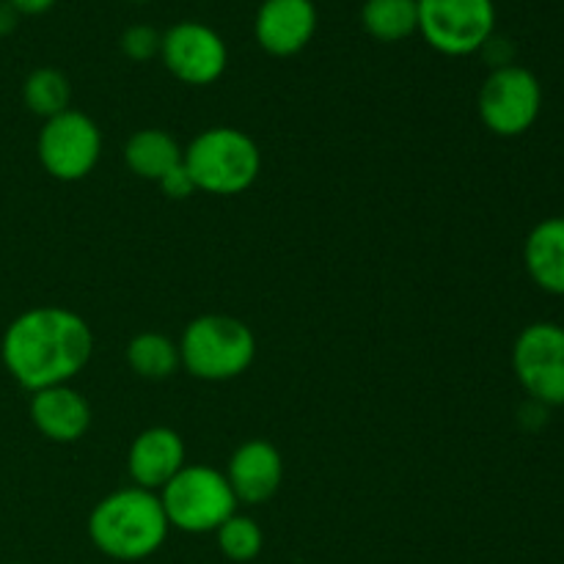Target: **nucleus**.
Masks as SVG:
<instances>
[{"label": "nucleus", "mask_w": 564, "mask_h": 564, "mask_svg": "<svg viewBox=\"0 0 564 564\" xmlns=\"http://www.w3.org/2000/svg\"><path fill=\"white\" fill-rule=\"evenodd\" d=\"M176 345L182 367L207 383L240 378L257 358L253 330L229 314H202L191 319Z\"/></svg>", "instance_id": "obj_4"}, {"label": "nucleus", "mask_w": 564, "mask_h": 564, "mask_svg": "<svg viewBox=\"0 0 564 564\" xmlns=\"http://www.w3.org/2000/svg\"><path fill=\"white\" fill-rule=\"evenodd\" d=\"M94 352V334L86 319L64 306H36L11 319L0 356L11 378L42 391L66 386L86 369Z\"/></svg>", "instance_id": "obj_1"}, {"label": "nucleus", "mask_w": 564, "mask_h": 564, "mask_svg": "<svg viewBox=\"0 0 564 564\" xmlns=\"http://www.w3.org/2000/svg\"><path fill=\"white\" fill-rule=\"evenodd\" d=\"M22 99H25V108L33 116H42L47 121L69 110L72 86L64 72L53 69V66H42V69H33L28 75L25 86H22Z\"/></svg>", "instance_id": "obj_19"}, {"label": "nucleus", "mask_w": 564, "mask_h": 564, "mask_svg": "<svg viewBox=\"0 0 564 564\" xmlns=\"http://www.w3.org/2000/svg\"><path fill=\"white\" fill-rule=\"evenodd\" d=\"M224 474L235 490L237 505L257 507L279 494L284 482V460L270 441L253 438L237 446Z\"/></svg>", "instance_id": "obj_12"}, {"label": "nucleus", "mask_w": 564, "mask_h": 564, "mask_svg": "<svg viewBox=\"0 0 564 564\" xmlns=\"http://www.w3.org/2000/svg\"><path fill=\"white\" fill-rule=\"evenodd\" d=\"M158 185H160V191H163L169 198H187V196H193V193H196L191 174L185 171V163L176 165L174 171H169V174H165L163 180L158 182Z\"/></svg>", "instance_id": "obj_22"}, {"label": "nucleus", "mask_w": 564, "mask_h": 564, "mask_svg": "<svg viewBox=\"0 0 564 564\" xmlns=\"http://www.w3.org/2000/svg\"><path fill=\"white\" fill-rule=\"evenodd\" d=\"M419 33L444 55L479 53L494 39V0H416Z\"/></svg>", "instance_id": "obj_6"}, {"label": "nucleus", "mask_w": 564, "mask_h": 564, "mask_svg": "<svg viewBox=\"0 0 564 564\" xmlns=\"http://www.w3.org/2000/svg\"><path fill=\"white\" fill-rule=\"evenodd\" d=\"M523 264L540 290L564 295V218H545L529 231Z\"/></svg>", "instance_id": "obj_15"}, {"label": "nucleus", "mask_w": 564, "mask_h": 564, "mask_svg": "<svg viewBox=\"0 0 564 564\" xmlns=\"http://www.w3.org/2000/svg\"><path fill=\"white\" fill-rule=\"evenodd\" d=\"M127 364L143 380H165L182 367L180 345L158 330H143L127 345Z\"/></svg>", "instance_id": "obj_17"}, {"label": "nucleus", "mask_w": 564, "mask_h": 564, "mask_svg": "<svg viewBox=\"0 0 564 564\" xmlns=\"http://www.w3.org/2000/svg\"><path fill=\"white\" fill-rule=\"evenodd\" d=\"M39 163L53 180L80 182L97 169L102 154V132L91 116L64 110L44 121L36 141Z\"/></svg>", "instance_id": "obj_8"}, {"label": "nucleus", "mask_w": 564, "mask_h": 564, "mask_svg": "<svg viewBox=\"0 0 564 564\" xmlns=\"http://www.w3.org/2000/svg\"><path fill=\"white\" fill-rule=\"evenodd\" d=\"M158 496L171 529L187 534L215 532L237 512V496L229 479L209 466H185Z\"/></svg>", "instance_id": "obj_5"}, {"label": "nucleus", "mask_w": 564, "mask_h": 564, "mask_svg": "<svg viewBox=\"0 0 564 564\" xmlns=\"http://www.w3.org/2000/svg\"><path fill=\"white\" fill-rule=\"evenodd\" d=\"M185 149L165 130H138L124 143V163L138 180L160 182L169 171L182 165Z\"/></svg>", "instance_id": "obj_16"}, {"label": "nucleus", "mask_w": 564, "mask_h": 564, "mask_svg": "<svg viewBox=\"0 0 564 564\" xmlns=\"http://www.w3.org/2000/svg\"><path fill=\"white\" fill-rule=\"evenodd\" d=\"M518 383L540 405H564V328L534 323L518 334L512 347Z\"/></svg>", "instance_id": "obj_9"}, {"label": "nucleus", "mask_w": 564, "mask_h": 564, "mask_svg": "<svg viewBox=\"0 0 564 564\" xmlns=\"http://www.w3.org/2000/svg\"><path fill=\"white\" fill-rule=\"evenodd\" d=\"M160 58L176 80L187 86H209L226 72L229 50L218 31L204 22L185 20L163 33Z\"/></svg>", "instance_id": "obj_10"}, {"label": "nucleus", "mask_w": 564, "mask_h": 564, "mask_svg": "<svg viewBox=\"0 0 564 564\" xmlns=\"http://www.w3.org/2000/svg\"><path fill=\"white\" fill-rule=\"evenodd\" d=\"M160 42H163V36H160L154 28L132 25L127 28L124 36H121V50H124L127 58L147 61L152 58V55H160Z\"/></svg>", "instance_id": "obj_21"}, {"label": "nucleus", "mask_w": 564, "mask_h": 564, "mask_svg": "<svg viewBox=\"0 0 564 564\" xmlns=\"http://www.w3.org/2000/svg\"><path fill=\"white\" fill-rule=\"evenodd\" d=\"M364 31L378 42H402L419 31L416 0H367L361 9Z\"/></svg>", "instance_id": "obj_18"}, {"label": "nucleus", "mask_w": 564, "mask_h": 564, "mask_svg": "<svg viewBox=\"0 0 564 564\" xmlns=\"http://www.w3.org/2000/svg\"><path fill=\"white\" fill-rule=\"evenodd\" d=\"M215 538H218L220 554L231 562L257 560L264 545V534L259 529V523L251 516H242V512H235L231 518H226L215 529Z\"/></svg>", "instance_id": "obj_20"}, {"label": "nucleus", "mask_w": 564, "mask_h": 564, "mask_svg": "<svg viewBox=\"0 0 564 564\" xmlns=\"http://www.w3.org/2000/svg\"><path fill=\"white\" fill-rule=\"evenodd\" d=\"M28 411L33 427L53 444H75L91 427V405L69 383L33 391Z\"/></svg>", "instance_id": "obj_14"}, {"label": "nucleus", "mask_w": 564, "mask_h": 564, "mask_svg": "<svg viewBox=\"0 0 564 564\" xmlns=\"http://www.w3.org/2000/svg\"><path fill=\"white\" fill-rule=\"evenodd\" d=\"M185 466V441L171 427L143 430L127 452V471L132 482L154 494H160Z\"/></svg>", "instance_id": "obj_13"}, {"label": "nucleus", "mask_w": 564, "mask_h": 564, "mask_svg": "<svg viewBox=\"0 0 564 564\" xmlns=\"http://www.w3.org/2000/svg\"><path fill=\"white\" fill-rule=\"evenodd\" d=\"M317 31V9L312 0H264L253 33L264 53L290 58L297 55Z\"/></svg>", "instance_id": "obj_11"}, {"label": "nucleus", "mask_w": 564, "mask_h": 564, "mask_svg": "<svg viewBox=\"0 0 564 564\" xmlns=\"http://www.w3.org/2000/svg\"><path fill=\"white\" fill-rule=\"evenodd\" d=\"M169 529L160 496L138 485L99 499L88 516V538L94 549L116 562L149 560L163 549Z\"/></svg>", "instance_id": "obj_2"}, {"label": "nucleus", "mask_w": 564, "mask_h": 564, "mask_svg": "<svg viewBox=\"0 0 564 564\" xmlns=\"http://www.w3.org/2000/svg\"><path fill=\"white\" fill-rule=\"evenodd\" d=\"M17 9V14H44V11L53 9L58 0H9Z\"/></svg>", "instance_id": "obj_23"}, {"label": "nucleus", "mask_w": 564, "mask_h": 564, "mask_svg": "<svg viewBox=\"0 0 564 564\" xmlns=\"http://www.w3.org/2000/svg\"><path fill=\"white\" fill-rule=\"evenodd\" d=\"M193 187L209 196H240L262 174V152L237 127H209L198 132L182 154Z\"/></svg>", "instance_id": "obj_3"}, {"label": "nucleus", "mask_w": 564, "mask_h": 564, "mask_svg": "<svg viewBox=\"0 0 564 564\" xmlns=\"http://www.w3.org/2000/svg\"><path fill=\"white\" fill-rule=\"evenodd\" d=\"M540 108H543V88L538 77L523 66H496L479 88V119L494 135H523L538 121Z\"/></svg>", "instance_id": "obj_7"}, {"label": "nucleus", "mask_w": 564, "mask_h": 564, "mask_svg": "<svg viewBox=\"0 0 564 564\" xmlns=\"http://www.w3.org/2000/svg\"><path fill=\"white\" fill-rule=\"evenodd\" d=\"M17 20H20V14H17L14 6L9 0H0V36H9L17 28Z\"/></svg>", "instance_id": "obj_24"}]
</instances>
